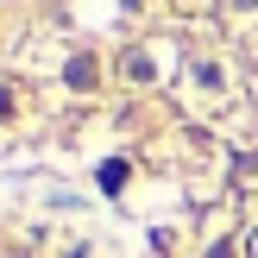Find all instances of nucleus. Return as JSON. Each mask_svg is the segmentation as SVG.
<instances>
[{"mask_svg":"<svg viewBox=\"0 0 258 258\" xmlns=\"http://www.w3.org/2000/svg\"><path fill=\"white\" fill-rule=\"evenodd\" d=\"M70 82H76V88H88V82H95V63H88V57H82V63H70Z\"/></svg>","mask_w":258,"mask_h":258,"instance_id":"1","label":"nucleus"}]
</instances>
